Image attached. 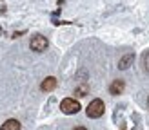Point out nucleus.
Returning <instances> with one entry per match:
<instances>
[{
	"instance_id": "10",
	"label": "nucleus",
	"mask_w": 149,
	"mask_h": 130,
	"mask_svg": "<svg viewBox=\"0 0 149 130\" xmlns=\"http://www.w3.org/2000/svg\"><path fill=\"white\" fill-rule=\"evenodd\" d=\"M147 110H149V99H147Z\"/></svg>"
},
{
	"instance_id": "7",
	"label": "nucleus",
	"mask_w": 149,
	"mask_h": 130,
	"mask_svg": "<svg viewBox=\"0 0 149 130\" xmlns=\"http://www.w3.org/2000/svg\"><path fill=\"white\" fill-rule=\"evenodd\" d=\"M133 60H135V56H133L131 53H129V54H125V56L122 58V60H120V62H118V67H120L122 70H125V69H127V67H129V65L133 63Z\"/></svg>"
},
{
	"instance_id": "3",
	"label": "nucleus",
	"mask_w": 149,
	"mask_h": 130,
	"mask_svg": "<svg viewBox=\"0 0 149 130\" xmlns=\"http://www.w3.org/2000/svg\"><path fill=\"white\" fill-rule=\"evenodd\" d=\"M31 49L36 51V53H42V51H46L47 49V40H46V36H40V34H36L31 38Z\"/></svg>"
},
{
	"instance_id": "4",
	"label": "nucleus",
	"mask_w": 149,
	"mask_h": 130,
	"mask_svg": "<svg viewBox=\"0 0 149 130\" xmlns=\"http://www.w3.org/2000/svg\"><path fill=\"white\" fill-rule=\"evenodd\" d=\"M124 87H125V83L122 79H115V81L111 83V87H109V92L113 94V96H118V94L124 92Z\"/></svg>"
},
{
	"instance_id": "8",
	"label": "nucleus",
	"mask_w": 149,
	"mask_h": 130,
	"mask_svg": "<svg viewBox=\"0 0 149 130\" xmlns=\"http://www.w3.org/2000/svg\"><path fill=\"white\" fill-rule=\"evenodd\" d=\"M142 65H144V69L149 72V53H146V54L142 56Z\"/></svg>"
},
{
	"instance_id": "6",
	"label": "nucleus",
	"mask_w": 149,
	"mask_h": 130,
	"mask_svg": "<svg viewBox=\"0 0 149 130\" xmlns=\"http://www.w3.org/2000/svg\"><path fill=\"white\" fill-rule=\"evenodd\" d=\"M0 130H20V123L17 119H7L2 127H0Z\"/></svg>"
},
{
	"instance_id": "1",
	"label": "nucleus",
	"mask_w": 149,
	"mask_h": 130,
	"mask_svg": "<svg viewBox=\"0 0 149 130\" xmlns=\"http://www.w3.org/2000/svg\"><path fill=\"white\" fill-rule=\"evenodd\" d=\"M104 110H106V105H104V101L102 99H93L91 103H89V107L86 108V112L89 118H100V116H104Z\"/></svg>"
},
{
	"instance_id": "9",
	"label": "nucleus",
	"mask_w": 149,
	"mask_h": 130,
	"mask_svg": "<svg viewBox=\"0 0 149 130\" xmlns=\"http://www.w3.org/2000/svg\"><path fill=\"white\" fill-rule=\"evenodd\" d=\"M74 130H87V128H84V127H78V128H74Z\"/></svg>"
},
{
	"instance_id": "2",
	"label": "nucleus",
	"mask_w": 149,
	"mask_h": 130,
	"mask_svg": "<svg viewBox=\"0 0 149 130\" xmlns=\"http://www.w3.org/2000/svg\"><path fill=\"white\" fill-rule=\"evenodd\" d=\"M60 110L64 114H77L80 110V105H78V101H74L73 98H65L60 103Z\"/></svg>"
},
{
	"instance_id": "5",
	"label": "nucleus",
	"mask_w": 149,
	"mask_h": 130,
	"mask_svg": "<svg viewBox=\"0 0 149 130\" xmlns=\"http://www.w3.org/2000/svg\"><path fill=\"white\" fill-rule=\"evenodd\" d=\"M56 87V78H53V76H49V78H46L42 81V85H40V89L44 90V92H51Z\"/></svg>"
}]
</instances>
